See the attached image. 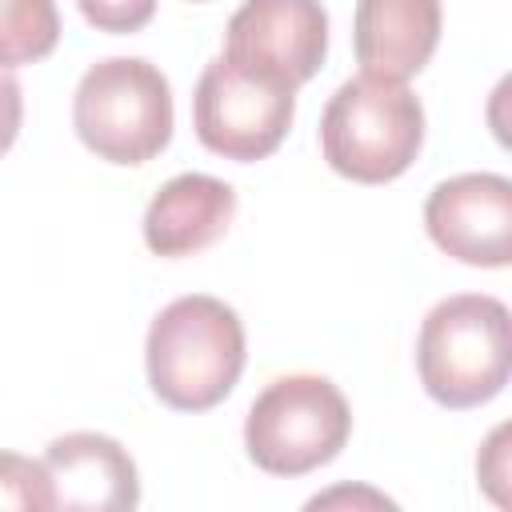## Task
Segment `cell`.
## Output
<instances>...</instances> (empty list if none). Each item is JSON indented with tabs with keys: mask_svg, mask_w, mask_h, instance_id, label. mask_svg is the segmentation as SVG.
Returning a JSON list of instances; mask_svg holds the SVG:
<instances>
[{
	"mask_svg": "<svg viewBox=\"0 0 512 512\" xmlns=\"http://www.w3.org/2000/svg\"><path fill=\"white\" fill-rule=\"evenodd\" d=\"M144 364L152 392L168 408H216L244 372V324L216 296H180L152 320Z\"/></svg>",
	"mask_w": 512,
	"mask_h": 512,
	"instance_id": "obj_1",
	"label": "cell"
},
{
	"mask_svg": "<svg viewBox=\"0 0 512 512\" xmlns=\"http://www.w3.org/2000/svg\"><path fill=\"white\" fill-rule=\"evenodd\" d=\"M424 144V108L400 80L360 72L344 80L320 116V148L332 172L356 184H388Z\"/></svg>",
	"mask_w": 512,
	"mask_h": 512,
	"instance_id": "obj_2",
	"label": "cell"
},
{
	"mask_svg": "<svg viewBox=\"0 0 512 512\" xmlns=\"http://www.w3.org/2000/svg\"><path fill=\"white\" fill-rule=\"evenodd\" d=\"M416 368L424 392L444 408H476L500 396L512 368L504 300L484 292L440 300L420 324Z\"/></svg>",
	"mask_w": 512,
	"mask_h": 512,
	"instance_id": "obj_3",
	"label": "cell"
},
{
	"mask_svg": "<svg viewBox=\"0 0 512 512\" xmlns=\"http://www.w3.org/2000/svg\"><path fill=\"white\" fill-rule=\"evenodd\" d=\"M72 124L88 152L108 164H144L172 140V88L140 56L96 60L72 96Z\"/></svg>",
	"mask_w": 512,
	"mask_h": 512,
	"instance_id": "obj_4",
	"label": "cell"
},
{
	"mask_svg": "<svg viewBox=\"0 0 512 512\" xmlns=\"http://www.w3.org/2000/svg\"><path fill=\"white\" fill-rule=\"evenodd\" d=\"M352 432V408L328 376H276L248 408L244 448L272 476H304L340 456Z\"/></svg>",
	"mask_w": 512,
	"mask_h": 512,
	"instance_id": "obj_5",
	"label": "cell"
},
{
	"mask_svg": "<svg viewBox=\"0 0 512 512\" xmlns=\"http://www.w3.org/2000/svg\"><path fill=\"white\" fill-rule=\"evenodd\" d=\"M296 116V88L248 72L228 56L204 64L192 96V124L208 152L224 160H264L280 148Z\"/></svg>",
	"mask_w": 512,
	"mask_h": 512,
	"instance_id": "obj_6",
	"label": "cell"
},
{
	"mask_svg": "<svg viewBox=\"0 0 512 512\" xmlns=\"http://www.w3.org/2000/svg\"><path fill=\"white\" fill-rule=\"evenodd\" d=\"M328 52V12L320 0H244L224 28V56L248 72L300 88Z\"/></svg>",
	"mask_w": 512,
	"mask_h": 512,
	"instance_id": "obj_7",
	"label": "cell"
},
{
	"mask_svg": "<svg viewBox=\"0 0 512 512\" xmlns=\"http://www.w3.org/2000/svg\"><path fill=\"white\" fill-rule=\"evenodd\" d=\"M428 236L440 252L472 268L512 260V180L500 172H464L440 180L424 204Z\"/></svg>",
	"mask_w": 512,
	"mask_h": 512,
	"instance_id": "obj_8",
	"label": "cell"
},
{
	"mask_svg": "<svg viewBox=\"0 0 512 512\" xmlns=\"http://www.w3.org/2000/svg\"><path fill=\"white\" fill-rule=\"evenodd\" d=\"M56 508L68 512H128L140 504V472L128 448L104 432L56 436L44 452Z\"/></svg>",
	"mask_w": 512,
	"mask_h": 512,
	"instance_id": "obj_9",
	"label": "cell"
},
{
	"mask_svg": "<svg viewBox=\"0 0 512 512\" xmlns=\"http://www.w3.org/2000/svg\"><path fill=\"white\" fill-rule=\"evenodd\" d=\"M236 216V192L220 176L180 172L172 176L144 212V244L156 256H196L216 244Z\"/></svg>",
	"mask_w": 512,
	"mask_h": 512,
	"instance_id": "obj_10",
	"label": "cell"
},
{
	"mask_svg": "<svg viewBox=\"0 0 512 512\" xmlns=\"http://www.w3.org/2000/svg\"><path fill=\"white\" fill-rule=\"evenodd\" d=\"M352 44L364 72L404 84L440 44V0H356Z\"/></svg>",
	"mask_w": 512,
	"mask_h": 512,
	"instance_id": "obj_11",
	"label": "cell"
},
{
	"mask_svg": "<svg viewBox=\"0 0 512 512\" xmlns=\"http://www.w3.org/2000/svg\"><path fill=\"white\" fill-rule=\"evenodd\" d=\"M60 40V16L52 0H0V64L44 60Z\"/></svg>",
	"mask_w": 512,
	"mask_h": 512,
	"instance_id": "obj_12",
	"label": "cell"
},
{
	"mask_svg": "<svg viewBox=\"0 0 512 512\" xmlns=\"http://www.w3.org/2000/svg\"><path fill=\"white\" fill-rule=\"evenodd\" d=\"M0 508H24V512H48V508H56V496H52V480H48L44 460L0 452Z\"/></svg>",
	"mask_w": 512,
	"mask_h": 512,
	"instance_id": "obj_13",
	"label": "cell"
},
{
	"mask_svg": "<svg viewBox=\"0 0 512 512\" xmlns=\"http://www.w3.org/2000/svg\"><path fill=\"white\" fill-rule=\"evenodd\" d=\"M76 4L96 32H116V36L144 28L156 12V0H76Z\"/></svg>",
	"mask_w": 512,
	"mask_h": 512,
	"instance_id": "obj_14",
	"label": "cell"
},
{
	"mask_svg": "<svg viewBox=\"0 0 512 512\" xmlns=\"http://www.w3.org/2000/svg\"><path fill=\"white\" fill-rule=\"evenodd\" d=\"M24 120V96H20V80L12 76V68L0 64V156L12 148L16 132Z\"/></svg>",
	"mask_w": 512,
	"mask_h": 512,
	"instance_id": "obj_15",
	"label": "cell"
}]
</instances>
